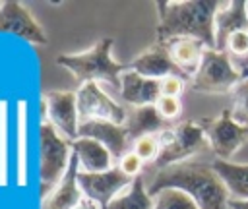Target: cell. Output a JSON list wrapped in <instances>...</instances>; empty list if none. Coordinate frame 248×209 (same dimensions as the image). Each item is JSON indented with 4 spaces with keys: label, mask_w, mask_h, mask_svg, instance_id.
<instances>
[{
    "label": "cell",
    "mask_w": 248,
    "mask_h": 209,
    "mask_svg": "<svg viewBox=\"0 0 248 209\" xmlns=\"http://www.w3.org/2000/svg\"><path fill=\"white\" fill-rule=\"evenodd\" d=\"M221 4L217 0L157 2V43L196 39L207 48H215V15Z\"/></svg>",
    "instance_id": "obj_2"
},
{
    "label": "cell",
    "mask_w": 248,
    "mask_h": 209,
    "mask_svg": "<svg viewBox=\"0 0 248 209\" xmlns=\"http://www.w3.org/2000/svg\"><path fill=\"white\" fill-rule=\"evenodd\" d=\"M240 29H248V2H223L215 15V50L225 52L229 35Z\"/></svg>",
    "instance_id": "obj_17"
},
{
    "label": "cell",
    "mask_w": 248,
    "mask_h": 209,
    "mask_svg": "<svg viewBox=\"0 0 248 209\" xmlns=\"http://www.w3.org/2000/svg\"><path fill=\"white\" fill-rule=\"evenodd\" d=\"M78 159L72 155V163L62 180L46 194H43L41 209H76V205L83 199L81 188L78 184Z\"/></svg>",
    "instance_id": "obj_15"
},
{
    "label": "cell",
    "mask_w": 248,
    "mask_h": 209,
    "mask_svg": "<svg viewBox=\"0 0 248 209\" xmlns=\"http://www.w3.org/2000/svg\"><path fill=\"white\" fill-rule=\"evenodd\" d=\"M225 52L232 60H244L248 58V29H240L229 35L225 43Z\"/></svg>",
    "instance_id": "obj_27"
},
{
    "label": "cell",
    "mask_w": 248,
    "mask_h": 209,
    "mask_svg": "<svg viewBox=\"0 0 248 209\" xmlns=\"http://www.w3.org/2000/svg\"><path fill=\"white\" fill-rule=\"evenodd\" d=\"M186 83L188 79L182 77V75H167L163 79H159V85H161V95L163 97H178L186 91Z\"/></svg>",
    "instance_id": "obj_30"
},
{
    "label": "cell",
    "mask_w": 248,
    "mask_h": 209,
    "mask_svg": "<svg viewBox=\"0 0 248 209\" xmlns=\"http://www.w3.org/2000/svg\"><path fill=\"white\" fill-rule=\"evenodd\" d=\"M169 126H172V124H169V122H165L161 118V114L157 112L155 104H149V106H128L124 130H126L130 141H134V139H138L141 135L161 134Z\"/></svg>",
    "instance_id": "obj_20"
},
{
    "label": "cell",
    "mask_w": 248,
    "mask_h": 209,
    "mask_svg": "<svg viewBox=\"0 0 248 209\" xmlns=\"http://www.w3.org/2000/svg\"><path fill=\"white\" fill-rule=\"evenodd\" d=\"M240 79L242 72L227 52L207 48L198 72L188 81V85L192 91L203 95H231Z\"/></svg>",
    "instance_id": "obj_5"
},
{
    "label": "cell",
    "mask_w": 248,
    "mask_h": 209,
    "mask_svg": "<svg viewBox=\"0 0 248 209\" xmlns=\"http://www.w3.org/2000/svg\"><path fill=\"white\" fill-rule=\"evenodd\" d=\"M43 112L46 110V120L52 128L68 141L79 137V114L76 91H46L41 97Z\"/></svg>",
    "instance_id": "obj_9"
},
{
    "label": "cell",
    "mask_w": 248,
    "mask_h": 209,
    "mask_svg": "<svg viewBox=\"0 0 248 209\" xmlns=\"http://www.w3.org/2000/svg\"><path fill=\"white\" fill-rule=\"evenodd\" d=\"M10 108L8 101H0V188L8 186L10 180V166H8V137H10Z\"/></svg>",
    "instance_id": "obj_23"
},
{
    "label": "cell",
    "mask_w": 248,
    "mask_h": 209,
    "mask_svg": "<svg viewBox=\"0 0 248 209\" xmlns=\"http://www.w3.org/2000/svg\"><path fill=\"white\" fill-rule=\"evenodd\" d=\"M242 75H248V74H242Z\"/></svg>",
    "instance_id": "obj_33"
},
{
    "label": "cell",
    "mask_w": 248,
    "mask_h": 209,
    "mask_svg": "<svg viewBox=\"0 0 248 209\" xmlns=\"http://www.w3.org/2000/svg\"><path fill=\"white\" fill-rule=\"evenodd\" d=\"M116 166L120 168V172L122 174H126L130 180H136V178H140V176H143L141 172H143V168H145V163L130 149V151H126L120 159H118V163H116Z\"/></svg>",
    "instance_id": "obj_28"
},
{
    "label": "cell",
    "mask_w": 248,
    "mask_h": 209,
    "mask_svg": "<svg viewBox=\"0 0 248 209\" xmlns=\"http://www.w3.org/2000/svg\"><path fill=\"white\" fill-rule=\"evenodd\" d=\"M157 135H159V143H161V155L153 164H149V172L165 168L174 163L194 159V157L211 155L207 135L200 122H194V120L178 122V124L165 128Z\"/></svg>",
    "instance_id": "obj_4"
},
{
    "label": "cell",
    "mask_w": 248,
    "mask_h": 209,
    "mask_svg": "<svg viewBox=\"0 0 248 209\" xmlns=\"http://www.w3.org/2000/svg\"><path fill=\"white\" fill-rule=\"evenodd\" d=\"M114 39L112 37H101L93 46H89L83 52L74 54H58L56 64L66 68L78 81H97L107 83L112 89H120V75L128 70L126 64H120L112 56Z\"/></svg>",
    "instance_id": "obj_3"
},
{
    "label": "cell",
    "mask_w": 248,
    "mask_h": 209,
    "mask_svg": "<svg viewBox=\"0 0 248 209\" xmlns=\"http://www.w3.org/2000/svg\"><path fill=\"white\" fill-rule=\"evenodd\" d=\"M153 209H200L196 201L182 190L165 188L153 195Z\"/></svg>",
    "instance_id": "obj_24"
},
{
    "label": "cell",
    "mask_w": 248,
    "mask_h": 209,
    "mask_svg": "<svg viewBox=\"0 0 248 209\" xmlns=\"http://www.w3.org/2000/svg\"><path fill=\"white\" fill-rule=\"evenodd\" d=\"M209 143L213 159L234 161L236 153L248 143V124L238 122L231 108H223L217 116L200 122Z\"/></svg>",
    "instance_id": "obj_7"
},
{
    "label": "cell",
    "mask_w": 248,
    "mask_h": 209,
    "mask_svg": "<svg viewBox=\"0 0 248 209\" xmlns=\"http://www.w3.org/2000/svg\"><path fill=\"white\" fill-rule=\"evenodd\" d=\"M155 108L161 114V118L170 124L176 118H180V114H182V101L178 97H163L161 95L157 99V103H155Z\"/></svg>",
    "instance_id": "obj_29"
},
{
    "label": "cell",
    "mask_w": 248,
    "mask_h": 209,
    "mask_svg": "<svg viewBox=\"0 0 248 209\" xmlns=\"http://www.w3.org/2000/svg\"><path fill=\"white\" fill-rule=\"evenodd\" d=\"M128 68L132 72L143 75V77H149V79H163L167 75H182L180 70L172 64V60L169 56V50L163 43H155L147 50L138 54L128 64Z\"/></svg>",
    "instance_id": "obj_13"
},
{
    "label": "cell",
    "mask_w": 248,
    "mask_h": 209,
    "mask_svg": "<svg viewBox=\"0 0 248 209\" xmlns=\"http://www.w3.org/2000/svg\"><path fill=\"white\" fill-rule=\"evenodd\" d=\"M163 45L167 46L172 64L190 81L194 77V74L198 72L207 46L202 41H196V39H172V41L163 43Z\"/></svg>",
    "instance_id": "obj_19"
},
{
    "label": "cell",
    "mask_w": 248,
    "mask_h": 209,
    "mask_svg": "<svg viewBox=\"0 0 248 209\" xmlns=\"http://www.w3.org/2000/svg\"><path fill=\"white\" fill-rule=\"evenodd\" d=\"M232 201H248V161H211Z\"/></svg>",
    "instance_id": "obj_21"
},
{
    "label": "cell",
    "mask_w": 248,
    "mask_h": 209,
    "mask_svg": "<svg viewBox=\"0 0 248 209\" xmlns=\"http://www.w3.org/2000/svg\"><path fill=\"white\" fill-rule=\"evenodd\" d=\"M76 209H103V207H101L99 203H95L93 199H89V197H85V195H83V199L76 205Z\"/></svg>",
    "instance_id": "obj_31"
},
{
    "label": "cell",
    "mask_w": 248,
    "mask_h": 209,
    "mask_svg": "<svg viewBox=\"0 0 248 209\" xmlns=\"http://www.w3.org/2000/svg\"><path fill=\"white\" fill-rule=\"evenodd\" d=\"M0 31L14 33L33 45L48 43V37L43 31L41 23L17 0H4L0 4Z\"/></svg>",
    "instance_id": "obj_11"
},
{
    "label": "cell",
    "mask_w": 248,
    "mask_h": 209,
    "mask_svg": "<svg viewBox=\"0 0 248 209\" xmlns=\"http://www.w3.org/2000/svg\"><path fill=\"white\" fill-rule=\"evenodd\" d=\"M76 97H78L79 124L110 122V124L124 126L128 108H124V104H120L112 95H108L101 87V83L97 81L81 83L79 89L76 91Z\"/></svg>",
    "instance_id": "obj_8"
},
{
    "label": "cell",
    "mask_w": 248,
    "mask_h": 209,
    "mask_svg": "<svg viewBox=\"0 0 248 209\" xmlns=\"http://www.w3.org/2000/svg\"><path fill=\"white\" fill-rule=\"evenodd\" d=\"M161 97L159 79L143 77L130 68L120 75V89L118 99L128 106H149L155 104Z\"/></svg>",
    "instance_id": "obj_12"
},
{
    "label": "cell",
    "mask_w": 248,
    "mask_h": 209,
    "mask_svg": "<svg viewBox=\"0 0 248 209\" xmlns=\"http://www.w3.org/2000/svg\"><path fill=\"white\" fill-rule=\"evenodd\" d=\"M132 151L145 163V164H153L159 155H161V143H159V135H141L138 139L132 141Z\"/></svg>",
    "instance_id": "obj_25"
},
{
    "label": "cell",
    "mask_w": 248,
    "mask_h": 209,
    "mask_svg": "<svg viewBox=\"0 0 248 209\" xmlns=\"http://www.w3.org/2000/svg\"><path fill=\"white\" fill-rule=\"evenodd\" d=\"M79 137H89V139H95L101 145H105L116 163L126 151L132 149V141H130L124 126L110 124V122H85V124H79Z\"/></svg>",
    "instance_id": "obj_14"
},
{
    "label": "cell",
    "mask_w": 248,
    "mask_h": 209,
    "mask_svg": "<svg viewBox=\"0 0 248 209\" xmlns=\"http://www.w3.org/2000/svg\"><path fill=\"white\" fill-rule=\"evenodd\" d=\"M72 153L78 159L79 172H105L116 166V161L108 149L89 137H78L72 141Z\"/></svg>",
    "instance_id": "obj_16"
},
{
    "label": "cell",
    "mask_w": 248,
    "mask_h": 209,
    "mask_svg": "<svg viewBox=\"0 0 248 209\" xmlns=\"http://www.w3.org/2000/svg\"><path fill=\"white\" fill-rule=\"evenodd\" d=\"M78 184L81 194L101 207H107L114 197H118L126 188H130L132 180L120 172L118 166L105 172H78Z\"/></svg>",
    "instance_id": "obj_10"
},
{
    "label": "cell",
    "mask_w": 248,
    "mask_h": 209,
    "mask_svg": "<svg viewBox=\"0 0 248 209\" xmlns=\"http://www.w3.org/2000/svg\"><path fill=\"white\" fill-rule=\"evenodd\" d=\"M231 209H248V201H232L231 199Z\"/></svg>",
    "instance_id": "obj_32"
},
{
    "label": "cell",
    "mask_w": 248,
    "mask_h": 209,
    "mask_svg": "<svg viewBox=\"0 0 248 209\" xmlns=\"http://www.w3.org/2000/svg\"><path fill=\"white\" fill-rule=\"evenodd\" d=\"M231 97H232V106H231L232 116L238 122L248 124V75H242V79L232 89Z\"/></svg>",
    "instance_id": "obj_26"
},
{
    "label": "cell",
    "mask_w": 248,
    "mask_h": 209,
    "mask_svg": "<svg viewBox=\"0 0 248 209\" xmlns=\"http://www.w3.org/2000/svg\"><path fill=\"white\" fill-rule=\"evenodd\" d=\"M211 161V155H203L151 170L143 176L145 188L151 197L165 188H176L186 192L200 209H231V195Z\"/></svg>",
    "instance_id": "obj_1"
},
{
    "label": "cell",
    "mask_w": 248,
    "mask_h": 209,
    "mask_svg": "<svg viewBox=\"0 0 248 209\" xmlns=\"http://www.w3.org/2000/svg\"><path fill=\"white\" fill-rule=\"evenodd\" d=\"M39 143H41V164H39V180L43 192H50L62 176L68 172L72 163V141L64 139L52 124L43 118L39 124Z\"/></svg>",
    "instance_id": "obj_6"
},
{
    "label": "cell",
    "mask_w": 248,
    "mask_h": 209,
    "mask_svg": "<svg viewBox=\"0 0 248 209\" xmlns=\"http://www.w3.org/2000/svg\"><path fill=\"white\" fill-rule=\"evenodd\" d=\"M153 205L155 201L145 188V180L143 176H140L132 180L130 188H126L118 197H114L103 209H153Z\"/></svg>",
    "instance_id": "obj_22"
},
{
    "label": "cell",
    "mask_w": 248,
    "mask_h": 209,
    "mask_svg": "<svg viewBox=\"0 0 248 209\" xmlns=\"http://www.w3.org/2000/svg\"><path fill=\"white\" fill-rule=\"evenodd\" d=\"M0 4H2V2H0Z\"/></svg>",
    "instance_id": "obj_34"
},
{
    "label": "cell",
    "mask_w": 248,
    "mask_h": 209,
    "mask_svg": "<svg viewBox=\"0 0 248 209\" xmlns=\"http://www.w3.org/2000/svg\"><path fill=\"white\" fill-rule=\"evenodd\" d=\"M29 180V108L27 101H17L16 108V184L25 188Z\"/></svg>",
    "instance_id": "obj_18"
}]
</instances>
